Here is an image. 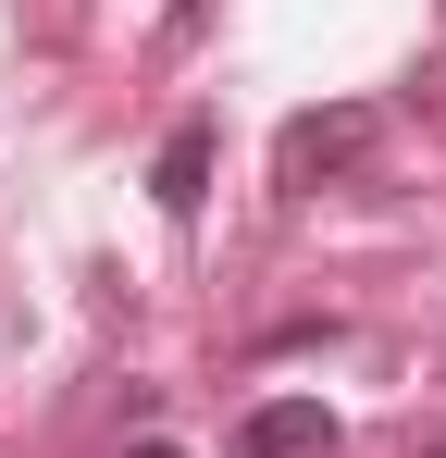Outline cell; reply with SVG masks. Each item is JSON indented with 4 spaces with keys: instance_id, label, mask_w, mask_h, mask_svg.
<instances>
[{
    "instance_id": "6da1fadb",
    "label": "cell",
    "mask_w": 446,
    "mask_h": 458,
    "mask_svg": "<svg viewBox=\"0 0 446 458\" xmlns=\"http://www.w3.org/2000/svg\"><path fill=\"white\" fill-rule=\"evenodd\" d=\"M372 149H384V112L372 99H322V112H297L286 137H273V186L286 199H322V186L372 174Z\"/></svg>"
},
{
    "instance_id": "7a4b0ae2",
    "label": "cell",
    "mask_w": 446,
    "mask_h": 458,
    "mask_svg": "<svg viewBox=\"0 0 446 458\" xmlns=\"http://www.w3.org/2000/svg\"><path fill=\"white\" fill-rule=\"evenodd\" d=\"M236 458H335V409L322 396H261L236 421Z\"/></svg>"
},
{
    "instance_id": "3957f363",
    "label": "cell",
    "mask_w": 446,
    "mask_h": 458,
    "mask_svg": "<svg viewBox=\"0 0 446 458\" xmlns=\"http://www.w3.org/2000/svg\"><path fill=\"white\" fill-rule=\"evenodd\" d=\"M211 161H223V137L199 124V112H186V124L161 137V161H149V199H161L174 224H199V211H211Z\"/></svg>"
},
{
    "instance_id": "277c9868",
    "label": "cell",
    "mask_w": 446,
    "mask_h": 458,
    "mask_svg": "<svg viewBox=\"0 0 446 458\" xmlns=\"http://www.w3.org/2000/svg\"><path fill=\"white\" fill-rule=\"evenodd\" d=\"M199 13H211V0H174V38H199Z\"/></svg>"
},
{
    "instance_id": "5b68a950",
    "label": "cell",
    "mask_w": 446,
    "mask_h": 458,
    "mask_svg": "<svg viewBox=\"0 0 446 458\" xmlns=\"http://www.w3.org/2000/svg\"><path fill=\"white\" fill-rule=\"evenodd\" d=\"M124 458H186V446H161V434H137V446H124Z\"/></svg>"
},
{
    "instance_id": "8992f818",
    "label": "cell",
    "mask_w": 446,
    "mask_h": 458,
    "mask_svg": "<svg viewBox=\"0 0 446 458\" xmlns=\"http://www.w3.org/2000/svg\"><path fill=\"white\" fill-rule=\"evenodd\" d=\"M422 458H446V434H434V446H422Z\"/></svg>"
}]
</instances>
